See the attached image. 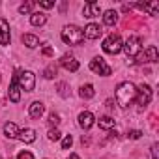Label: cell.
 Here are the masks:
<instances>
[{"mask_svg":"<svg viewBox=\"0 0 159 159\" xmlns=\"http://www.w3.org/2000/svg\"><path fill=\"white\" fill-rule=\"evenodd\" d=\"M28 112H30V116H32V118H41V116H43V112H45V105H43L41 101H34V103L30 105Z\"/></svg>","mask_w":159,"mask_h":159,"instance_id":"cell-16","label":"cell"},{"mask_svg":"<svg viewBox=\"0 0 159 159\" xmlns=\"http://www.w3.org/2000/svg\"><path fill=\"white\" fill-rule=\"evenodd\" d=\"M58 94H60L62 98H67V96H69V92H67V84H66V83H58Z\"/></svg>","mask_w":159,"mask_h":159,"instance_id":"cell-26","label":"cell"},{"mask_svg":"<svg viewBox=\"0 0 159 159\" xmlns=\"http://www.w3.org/2000/svg\"><path fill=\"white\" fill-rule=\"evenodd\" d=\"M99 127L101 129H112L114 127V120L111 116H101L99 118Z\"/></svg>","mask_w":159,"mask_h":159,"instance_id":"cell-23","label":"cell"},{"mask_svg":"<svg viewBox=\"0 0 159 159\" xmlns=\"http://www.w3.org/2000/svg\"><path fill=\"white\" fill-rule=\"evenodd\" d=\"M11 39L10 36V25L6 19H0V45H8Z\"/></svg>","mask_w":159,"mask_h":159,"instance_id":"cell-12","label":"cell"},{"mask_svg":"<svg viewBox=\"0 0 159 159\" xmlns=\"http://www.w3.org/2000/svg\"><path fill=\"white\" fill-rule=\"evenodd\" d=\"M137 98V86L129 81L125 83H120L118 88H116V103L122 107V109H127Z\"/></svg>","mask_w":159,"mask_h":159,"instance_id":"cell-1","label":"cell"},{"mask_svg":"<svg viewBox=\"0 0 159 159\" xmlns=\"http://www.w3.org/2000/svg\"><path fill=\"white\" fill-rule=\"evenodd\" d=\"M135 6L140 8L142 11H146V13L152 15V17L159 15V2H157V0H153V2H144V4H135Z\"/></svg>","mask_w":159,"mask_h":159,"instance_id":"cell-11","label":"cell"},{"mask_svg":"<svg viewBox=\"0 0 159 159\" xmlns=\"http://www.w3.org/2000/svg\"><path fill=\"white\" fill-rule=\"evenodd\" d=\"M47 21V15L45 13H32L30 15V25L32 26H43Z\"/></svg>","mask_w":159,"mask_h":159,"instance_id":"cell-21","label":"cell"},{"mask_svg":"<svg viewBox=\"0 0 159 159\" xmlns=\"http://www.w3.org/2000/svg\"><path fill=\"white\" fill-rule=\"evenodd\" d=\"M62 41L67 43V45H81L84 41V34H83V30L79 28V26L67 25L62 30Z\"/></svg>","mask_w":159,"mask_h":159,"instance_id":"cell-2","label":"cell"},{"mask_svg":"<svg viewBox=\"0 0 159 159\" xmlns=\"http://www.w3.org/2000/svg\"><path fill=\"white\" fill-rule=\"evenodd\" d=\"M43 54L45 56H52V49L51 47H43Z\"/></svg>","mask_w":159,"mask_h":159,"instance_id":"cell-34","label":"cell"},{"mask_svg":"<svg viewBox=\"0 0 159 159\" xmlns=\"http://www.w3.org/2000/svg\"><path fill=\"white\" fill-rule=\"evenodd\" d=\"M49 124H51V125H58V124H60V116H58L56 112H51V114H49Z\"/></svg>","mask_w":159,"mask_h":159,"instance_id":"cell-27","label":"cell"},{"mask_svg":"<svg viewBox=\"0 0 159 159\" xmlns=\"http://www.w3.org/2000/svg\"><path fill=\"white\" fill-rule=\"evenodd\" d=\"M99 13H101V8H99V4L98 2H86L84 4V8H83V15L86 17V19H94V17H99Z\"/></svg>","mask_w":159,"mask_h":159,"instance_id":"cell-9","label":"cell"},{"mask_svg":"<svg viewBox=\"0 0 159 159\" xmlns=\"http://www.w3.org/2000/svg\"><path fill=\"white\" fill-rule=\"evenodd\" d=\"M122 49L125 51L127 58H137V56H139V52L142 51V39H140L139 36H129V38H127V41L122 45Z\"/></svg>","mask_w":159,"mask_h":159,"instance_id":"cell-4","label":"cell"},{"mask_svg":"<svg viewBox=\"0 0 159 159\" xmlns=\"http://www.w3.org/2000/svg\"><path fill=\"white\" fill-rule=\"evenodd\" d=\"M79 96H81L83 99H92V98L96 96V90H94L92 84H83L81 90H79Z\"/></svg>","mask_w":159,"mask_h":159,"instance_id":"cell-20","label":"cell"},{"mask_svg":"<svg viewBox=\"0 0 159 159\" xmlns=\"http://www.w3.org/2000/svg\"><path fill=\"white\" fill-rule=\"evenodd\" d=\"M137 99H139L140 107H146L152 101V88L148 84H140V88L137 90Z\"/></svg>","mask_w":159,"mask_h":159,"instance_id":"cell-8","label":"cell"},{"mask_svg":"<svg viewBox=\"0 0 159 159\" xmlns=\"http://www.w3.org/2000/svg\"><path fill=\"white\" fill-rule=\"evenodd\" d=\"M122 38L118 36V34H111L109 38H105V41H103V51L105 52H109V54H118L120 51H122Z\"/></svg>","mask_w":159,"mask_h":159,"instance_id":"cell-5","label":"cell"},{"mask_svg":"<svg viewBox=\"0 0 159 159\" xmlns=\"http://www.w3.org/2000/svg\"><path fill=\"white\" fill-rule=\"evenodd\" d=\"M67 159H81V157H79V155H77V153H71V155H69V157H67Z\"/></svg>","mask_w":159,"mask_h":159,"instance_id":"cell-36","label":"cell"},{"mask_svg":"<svg viewBox=\"0 0 159 159\" xmlns=\"http://www.w3.org/2000/svg\"><path fill=\"white\" fill-rule=\"evenodd\" d=\"M19 127L13 124V122H8L6 125H4V135L6 137H10V139H19Z\"/></svg>","mask_w":159,"mask_h":159,"instance_id":"cell-17","label":"cell"},{"mask_svg":"<svg viewBox=\"0 0 159 159\" xmlns=\"http://www.w3.org/2000/svg\"><path fill=\"white\" fill-rule=\"evenodd\" d=\"M101 28H99V25H96V23H90V25H86V28H84V38H88V39H98L99 36H101Z\"/></svg>","mask_w":159,"mask_h":159,"instance_id":"cell-15","label":"cell"},{"mask_svg":"<svg viewBox=\"0 0 159 159\" xmlns=\"http://www.w3.org/2000/svg\"><path fill=\"white\" fill-rule=\"evenodd\" d=\"M19 139L23 140V142H26V144H30V142H34L36 140V131L34 129H21L19 131Z\"/></svg>","mask_w":159,"mask_h":159,"instance_id":"cell-18","label":"cell"},{"mask_svg":"<svg viewBox=\"0 0 159 159\" xmlns=\"http://www.w3.org/2000/svg\"><path fill=\"white\" fill-rule=\"evenodd\" d=\"M47 137H49V140H60V137H62V135H60V131H58V129H51Z\"/></svg>","mask_w":159,"mask_h":159,"instance_id":"cell-28","label":"cell"},{"mask_svg":"<svg viewBox=\"0 0 159 159\" xmlns=\"http://www.w3.org/2000/svg\"><path fill=\"white\" fill-rule=\"evenodd\" d=\"M8 96H10V99H11L13 103H19V101H21V88H19V84H17V77H15V75H13V79H11Z\"/></svg>","mask_w":159,"mask_h":159,"instance_id":"cell-14","label":"cell"},{"mask_svg":"<svg viewBox=\"0 0 159 159\" xmlns=\"http://www.w3.org/2000/svg\"><path fill=\"white\" fill-rule=\"evenodd\" d=\"M23 43H25L28 49H36V47L39 45V39H38L34 34H25V36H23Z\"/></svg>","mask_w":159,"mask_h":159,"instance_id":"cell-22","label":"cell"},{"mask_svg":"<svg viewBox=\"0 0 159 159\" xmlns=\"http://www.w3.org/2000/svg\"><path fill=\"white\" fill-rule=\"evenodd\" d=\"M94 122H96V116L90 111H84V112L79 114V125H81L83 129H90L94 125Z\"/></svg>","mask_w":159,"mask_h":159,"instance_id":"cell-10","label":"cell"},{"mask_svg":"<svg viewBox=\"0 0 159 159\" xmlns=\"http://www.w3.org/2000/svg\"><path fill=\"white\" fill-rule=\"evenodd\" d=\"M71 144H73V139H71V135L64 137V140H62V148H64V150H67V148H71Z\"/></svg>","mask_w":159,"mask_h":159,"instance_id":"cell-29","label":"cell"},{"mask_svg":"<svg viewBox=\"0 0 159 159\" xmlns=\"http://www.w3.org/2000/svg\"><path fill=\"white\" fill-rule=\"evenodd\" d=\"M0 159H2V157H0Z\"/></svg>","mask_w":159,"mask_h":159,"instance_id":"cell-37","label":"cell"},{"mask_svg":"<svg viewBox=\"0 0 159 159\" xmlns=\"http://www.w3.org/2000/svg\"><path fill=\"white\" fill-rule=\"evenodd\" d=\"M15 77H17V84L21 90L25 92H32L34 86H36V75L32 71H25V69H19L15 71Z\"/></svg>","mask_w":159,"mask_h":159,"instance_id":"cell-3","label":"cell"},{"mask_svg":"<svg viewBox=\"0 0 159 159\" xmlns=\"http://www.w3.org/2000/svg\"><path fill=\"white\" fill-rule=\"evenodd\" d=\"M90 69H92L94 73L103 75V77H109V75H111V67L107 66V62H105L101 56H98V58H94V60L90 62Z\"/></svg>","mask_w":159,"mask_h":159,"instance_id":"cell-6","label":"cell"},{"mask_svg":"<svg viewBox=\"0 0 159 159\" xmlns=\"http://www.w3.org/2000/svg\"><path fill=\"white\" fill-rule=\"evenodd\" d=\"M39 6H41V8H45V10H49V8H52V6H54V2H52V0H39Z\"/></svg>","mask_w":159,"mask_h":159,"instance_id":"cell-31","label":"cell"},{"mask_svg":"<svg viewBox=\"0 0 159 159\" xmlns=\"http://www.w3.org/2000/svg\"><path fill=\"white\" fill-rule=\"evenodd\" d=\"M60 66L64 67V69H67V71H77L79 69V62L73 58V56H69V54H64L62 58H60Z\"/></svg>","mask_w":159,"mask_h":159,"instance_id":"cell-13","label":"cell"},{"mask_svg":"<svg viewBox=\"0 0 159 159\" xmlns=\"http://www.w3.org/2000/svg\"><path fill=\"white\" fill-rule=\"evenodd\" d=\"M139 62H159V52H157V47L155 45H150L144 52H139Z\"/></svg>","mask_w":159,"mask_h":159,"instance_id":"cell-7","label":"cell"},{"mask_svg":"<svg viewBox=\"0 0 159 159\" xmlns=\"http://www.w3.org/2000/svg\"><path fill=\"white\" fill-rule=\"evenodd\" d=\"M112 103H114V101H112V99H107V109H109V111H111V109H112V107H114V105H112Z\"/></svg>","mask_w":159,"mask_h":159,"instance_id":"cell-35","label":"cell"},{"mask_svg":"<svg viewBox=\"0 0 159 159\" xmlns=\"http://www.w3.org/2000/svg\"><path fill=\"white\" fill-rule=\"evenodd\" d=\"M140 135H142V133H140L139 129H133V131H129V133H127V137H129V139H140Z\"/></svg>","mask_w":159,"mask_h":159,"instance_id":"cell-32","label":"cell"},{"mask_svg":"<svg viewBox=\"0 0 159 159\" xmlns=\"http://www.w3.org/2000/svg\"><path fill=\"white\" fill-rule=\"evenodd\" d=\"M157 148H159L157 144H153V146H152V157H153V159H159V155H157Z\"/></svg>","mask_w":159,"mask_h":159,"instance_id":"cell-33","label":"cell"},{"mask_svg":"<svg viewBox=\"0 0 159 159\" xmlns=\"http://www.w3.org/2000/svg\"><path fill=\"white\" fill-rule=\"evenodd\" d=\"M54 75H56V66H54V64H51V66L43 71V77H45V79H52Z\"/></svg>","mask_w":159,"mask_h":159,"instance_id":"cell-24","label":"cell"},{"mask_svg":"<svg viewBox=\"0 0 159 159\" xmlns=\"http://www.w3.org/2000/svg\"><path fill=\"white\" fill-rule=\"evenodd\" d=\"M17 159H34V155H32V152H28V150H23V152L17 155Z\"/></svg>","mask_w":159,"mask_h":159,"instance_id":"cell-30","label":"cell"},{"mask_svg":"<svg viewBox=\"0 0 159 159\" xmlns=\"http://www.w3.org/2000/svg\"><path fill=\"white\" fill-rule=\"evenodd\" d=\"M103 23H105L107 26H114V25L118 23V13H116L114 10H107L105 15H103Z\"/></svg>","mask_w":159,"mask_h":159,"instance_id":"cell-19","label":"cell"},{"mask_svg":"<svg viewBox=\"0 0 159 159\" xmlns=\"http://www.w3.org/2000/svg\"><path fill=\"white\" fill-rule=\"evenodd\" d=\"M32 8H34V2H26V4H23L21 8H19V13H30L32 15Z\"/></svg>","mask_w":159,"mask_h":159,"instance_id":"cell-25","label":"cell"}]
</instances>
